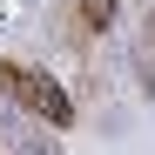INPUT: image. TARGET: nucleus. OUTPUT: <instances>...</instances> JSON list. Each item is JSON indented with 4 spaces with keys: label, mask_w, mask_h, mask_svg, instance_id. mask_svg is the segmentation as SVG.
<instances>
[{
    "label": "nucleus",
    "mask_w": 155,
    "mask_h": 155,
    "mask_svg": "<svg viewBox=\"0 0 155 155\" xmlns=\"http://www.w3.org/2000/svg\"><path fill=\"white\" fill-rule=\"evenodd\" d=\"M0 94L14 101V108H27L41 115L47 128H74V94L54 81V74H41V68H20V61H0Z\"/></svg>",
    "instance_id": "1"
},
{
    "label": "nucleus",
    "mask_w": 155,
    "mask_h": 155,
    "mask_svg": "<svg viewBox=\"0 0 155 155\" xmlns=\"http://www.w3.org/2000/svg\"><path fill=\"white\" fill-rule=\"evenodd\" d=\"M108 27H115V0H68L61 7V34L74 47H94Z\"/></svg>",
    "instance_id": "2"
},
{
    "label": "nucleus",
    "mask_w": 155,
    "mask_h": 155,
    "mask_svg": "<svg viewBox=\"0 0 155 155\" xmlns=\"http://www.w3.org/2000/svg\"><path fill=\"white\" fill-rule=\"evenodd\" d=\"M142 34H148V54H155V7H148V20H142Z\"/></svg>",
    "instance_id": "3"
}]
</instances>
